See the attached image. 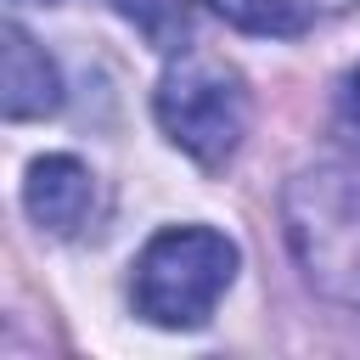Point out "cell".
<instances>
[{"instance_id": "7a4b0ae2", "label": "cell", "mask_w": 360, "mask_h": 360, "mask_svg": "<svg viewBox=\"0 0 360 360\" xmlns=\"http://www.w3.org/2000/svg\"><path fill=\"white\" fill-rule=\"evenodd\" d=\"M236 281V242L208 225H169L135 259V309L163 332H191Z\"/></svg>"}, {"instance_id": "5b68a950", "label": "cell", "mask_w": 360, "mask_h": 360, "mask_svg": "<svg viewBox=\"0 0 360 360\" xmlns=\"http://www.w3.org/2000/svg\"><path fill=\"white\" fill-rule=\"evenodd\" d=\"M0 107L6 118H45L62 107V79H56V62L17 28L6 22L0 28Z\"/></svg>"}, {"instance_id": "6da1fadb", "label": "cell", "mask_w": 360, "mask_h": 360, "mask_svg": "<svg viewBox=\"0 0 360 360\" xmlns=\"http://www.w3.org/2000/svg\"><path fill=\"white\" fill-rule=\"evenodd\" d=\"M281 225L304 281L321 298L360 309V180L338 169L292 174L281 191Z\"/></svg>"}, {"instance_id": "3957f363", "label": "cell", "mask_w": 360, "mask_h": 360, "mask_svg": "<svg viewBox=\"0 0 360 360\" xmlns=\"http://www.w3.org/2000/svg\"><path fill=\"white\" fill-rule=\"evenodd\" d=\"M152 112L163 124V135L202 169H219L236 158L242 135H248V84L225 56L208 51H180L152 96Z\"/></svg>"}, {"instance_id": "9c48e42d", "label": "cell", "mask_w": 360, "mask_h": 360, "mask_svg": "<svg viewBox=\"0 0 360 360\" xmlns=\"http://www.w3.org/2000/svg\"><path fill=\"white\" fill-rule=\"evenodd\" d=\"M45 6H51V0H45Z\"/></svg>"}, {"instance_id": "277c9868", "label": "cell", "mask_w": 360, "mask_h": 360, "mask_svg": "<svg viewBox=\"0 0 360 360\" xmlns=\"http://www.w3.org/2000/svg\"><path fill=\"white\" fill-rule=\"evenodd\" d=\"M22 208H28V219L39 231L73 236L90 219V208H96V174L79 158H62V152L34 158L28 163V180H22Z\"/></svg>"}, {"instance_id": "ba28073f", "label": "cell", "mask_w": 360, "mask_h": 360, "mask_svg": "<svg viewBox=\"0 0 360 360\" xmlns=\"http://www.w3.org/2000/svg\"><path fill=\"white\" fill-rule=\"evenodd\" d=\"M343 124H349V129L360 135V68H354V73L343 79Z\"/></svg>"}, {"instance_id": "8992f818", "label": "cell", "mask_w": 360, "mask_h": 360, "mask_svg": "<svg viewBox=\"0 0 360 360\" xmlns=\"http://www.w3.org/2000/svg\"><path fill=\"white\" fill-rule=\"evenodd\" d=\"M231 28L242 34H270V39H292L304 28H315L321 17L349 11L354 0H208Z\"/></svg>"}, {"instance_id": "52a82bcc", "label": "cell", "mask_w": 360, "mask_h": 360, "mask_svg": "<svg viewBox=\"0 0 360 360\" xmlns=\"http://www.w3.org/2000/svg\"><path fill=\"white\" fill-rule=\"evenodd\" d=\"M118 17H129L158 51H174L186 39V0H112Z\"/></svg>"}]
</instances>
